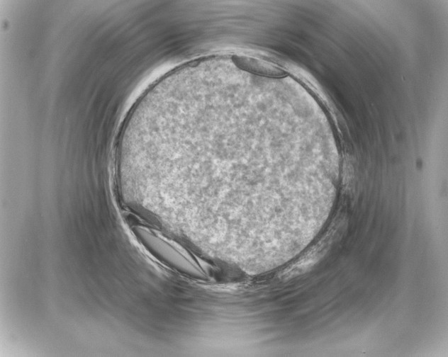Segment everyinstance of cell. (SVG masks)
Segmentation results:
<instances>
[{
  "label": "cell",
  "mask_w": 448,
  "mask_h": 357,
  "mask_svg": "<svg viewBox=\"0 0 448 357\" xmlns=\"http://www.w3.org/2000/svg\"><path fill=\"white\" fill-rule=\"evenodd\" d=\"M233 58L243 68L260 74L268 76H283L286 74L279 67L257 59L241 56H234Z\"/></svg>",
  "instance_id": "obj_2"
},
{
  "label": "cell",
  "mask_w": 448,
  "mask_h": 357,
  "mask_svg": "<svg viewBox=\"0 0 448 357\" xmlns=\"http://www.w3.org/2000/svg\"><path fill=\"white\" fill-rule=\"evenodd\" d=\"M133 231L144 248L161 262L179 272L194 273L191 261L171 243L141 226L134 227Z\"/></svg>",
  "instance_id": "obj_1"
}]
</instances>
